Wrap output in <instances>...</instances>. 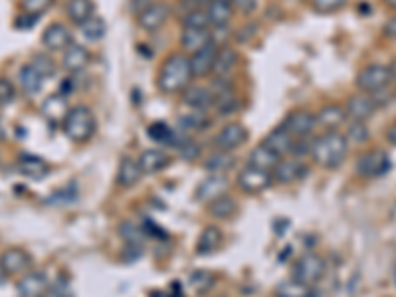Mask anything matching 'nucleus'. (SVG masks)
Instances as JSON below:
<instances>
[{"label":"nucleus","mask_w":396,"mask_h":297,"mask_svg":"<svg viewBox=\"0 0 396 297\" xmlns=\"http://www.w3.org/2000/svg\"><path fill=\"white\" fill-rule=\"evenodd\" d=\"M238 52L234 48L224 46L218 48V54H216V62H214V70L212 74L216 76V79H228L230 74L236 70L238 65Z\"/></svg>","instance_id":"24"},{"label":"nucleus","mask_w":396,"mask_h":297,"mask_svg":"<svg viewBox=\"0 0 396 297\" xmlns=\"http://www.w3.org/2000/svg\"><path fill=\"white\" fill-rule=\"evenodd\" d=\"M205 8L208 14V22L214 28H226L234 14V6L230 0H208Z\"/></svg>","instance_id":"20"},{"label":"nucleus","mask_w":396,"mask_h":297,"mask_svg":"<svg viewBox=\"0 0 396 297\" xmlns=\"http://www.w3.org/2000/svg\"><path fill=\"white\" fill-rule=\"evenodd\" d=\"M119 232H121V236L125 238L129 244H141L143 230L135 222H123L121 228H119Z\"/></svg>","instance_id":"45"},{"label":"nucleus","mask_w":396,"mask_h":297,"mask_svg":"<svg viewBox=\"0 0 396 297\" xmlns=\"http://www.w3.org/2000/svg\"><path fill=\"white\" fill-rule=\"evenodd\" d=\"M18 171H20L22 176H26V178L38 181V178H44V176H46L48 172H50V167L46 165V161L40 158V156L20 155V158H18Z\"/></svg>","instance_id":"26"},{"label":"nucleus","mask_w":396,"mask_h":297,"mask_svg":"<svg viewBox=\"0 0 396 297\" xmlns=\"http://www.w3.org/2000/svg\"><path fill=\"white\" fill-rule=\"evenodd\" d=\"M293 141H295V139H293V137L285 131L284 127H280V129H273L268 137L264 139V145L269 147L271 151H275L280 156H285V155H291Z\"/></svg>","instance_id":"30"},{"label":"nucleus","mask_w":396,"mask_h":297,"mask_svg":"<svg viewBox=\"0 0 396 297\" xmlns=\"http://www.w3.org/2000/svg\"><path fill=\"white\" fill-rule=\"evenodd\" d=\"M232 167H234V158L226 151H216V153H212V155H208L205 158V169L214 172V174H224L226 171H230Z\"/></svg>","instance_id":"34"},{"label":"nucleus","mask_w":396,"mask_h":297,"mask_svg":"<svg viewBox=\"0 0 396 297\" xmlns=\"http://www.w3.org/2000/svg\"><path fill=\"white\" fill-rule=\"evenodd\" d=\"M384 139L396 147V119L390 123V125L386 127V131H384Z\"/></svg>","instance_id":"50"},{"label":"nucleus","mask_w":396,"mask_h":297,"mask_svg":"<svg viewBox=\"0 0 396 297\" xmlns=\"http://www.w3.org/2000/svg\"><path fill=\"white\" fill-rule=\"evenodd\" d=\"M317 125H321L325 131H337L339 127L347 121V111L345 105L339 103H327L315 113Z\"/></svg>","instance_id":"19"},{"label":"nucleus","mask_w":396,"mask_h":297,"mask_svg":"<svg viewBox=\"0 0 396 297\" xmlns=\"http://www.w3.org/2000/svg\"><path fill=\"white\" fill-rule=\"evenodd\" d=\"M208 119H206L205 115H185V117H180V125L185 127V129H189V131H202L208 127Z\"/></svg>","instance_id":"46"},{"label":"nucleus","mask_w":396,"mask_h":297,"mask_svg":"<svg viewBox=\"0 0 396 297\" xmlns=\"http://www.w3.org/2000/svg\"><path fill=\"white\" fill-rule=\"evenodd\" d=\"M183 26L185 28H208L210 22H208V14H206V8H190L189 12L183 18Z\"/></svg>","instance_id":"38"},{"label":"nucleus","mask_w":396,"mask_h":297,"mask_svg":"<svg viewBox=\"0 0 396 297\" xmlns=\"http://www.w3.org/2000/svg\"><path fill=\"white\" fill-rule=\"evenodd\" d=\"M345 4H347V0H311V8L315 10L317 14L339 12Z\"/></svg>","instance_id":"40"},{"label":"nucleus","mask_w":396,"mask_h":297,"mask_svg":"<svg viewBox=\"0 0 396 297\" xmlns=\"http://www.w3.org/2000/svg\"><path fill=\"white\" fill-rule=\"evenodd\" d=\"M192 68H190V58L187 54H171L158 70L157 85L163 94L174 95L183 94V90L190 85L192 81Z\"/></svg>","instance_id":"1"},{"label":"nucleus","mask_w":396,"mask_h":297,"mask_svg":"<svg viewBox=\"0 0 396 297\" xmlns=\"http://www.w3.org/2000/svg\"><path fill=\"white\" fill-rule=\"evenodd\" d=\"M90 60H92L90 50L85 46H81V44L72 42L70 46L63 50L62 65L67 74H79V72H83V70L90 65Z\"/></svg>","instance_id":"16"},{"label":"nucleus","mask_w":396,"mask_h":297,"mask_svg":"<svg viewBox=\"0 0 396 297\" xmlns=\"http://www.w3.org/2000/svg\"><path fill=\"white\" fill-rule=\"evenodd\" d=\"M222 244V232L218 226H206L202 230V234L198 238L196 244V252L198 254H212L214 250H218V246Z\"/></svg>","instance_id":"33"},{"label":"nucleus","mask_w":396,"mask_h":297,"mask_svg":"<svg viewBox=\"0 0 396 297\" xmlns=\"http://www.w3.org/2000/svg\"><path fill=\"white\" fill-rule=\"evenodd\" d=\"M348 155V141L339 131H327L311 143V156L321 169H339Z\"/></svg>","instance_id":"2"},{"label":"nucleus","mask_w":396,"mask_h":297,"mask_svg":"<svg viewBox=\"0 0 396 297\" xmlns=\"http://www.w3.org/2000/svg\"><path fill=\"white\" fill-rule=\"evenodd\" d=\"M72 110L67 105V99L62 94L48 95L46 101L42 103V115L48 121H63V117L67 115V111Z\"/></svg>","instance_id":"29"},{"label":"nucleus","mask_w":396,"mask_h":297,"mask_svg":"<svg viewBox=\"0 0 396 297\" xmlns=\"http://www.w3.org/2000/svg\"><path fill=\"white\" fill-rule=\"evenodd\" d=\"M18 81H20L22 92L28 95H36L40 90H42V85H44V78L32 68L30 63H26V65L20 68V72H18Z\"/></svg>","instance_id":"31"},{"label":"nucleus","mask_w":396,"mask_h":297,"mask_svg":"<svg viewBox=\"0 0 396 297\" xmlns=\"http://www.w3.org/2000/svg\"><path fill=\"white\" fill-rule=\"evenodd\" d=\"M143 171L141 165H139V158L123 156L119 161V169H117V185L123 188H133L135 185H139Z\"/></svg>","instance_id":"22"},{"label":"nucleus","mask_w":396,"mask_h":297,"mask_svg":"<svg viewBox=\"0 0 396 297\" xmlns=\"http://www.w3.org/2000/svg\"><path fill=\"white\" fill-rule=\"evenodd\" d=\"M216 54H218V46L214 42H210L208 46L202 50L190 54V68H192V76L194 78H206L212 74L214 70V62H216Z\"/></svg>","instance_id":"12"},{"label":"nucleus","mask_w":396,"mask_h":297,"mask_svg":"<svg viewBox=\"0 0 396 297\" xmlns=\"http://www.w3.org/2000/svg\"><path fill=\"white\" fill-rule=\"evenodd\" d=\"M345 139L353 145H364V143L371 139V131L368 125L363 121H351L347 127V133H343Z\"/></svg>","instance_id":"36"},{"label":"nucleus","mask_w":396,"mask_h":297,"mask_svg":"<svg viewBox=\"0 0 396 297\" xmlns=\"http://www.w3.org/2000/svg\"><path fill=\"white\" fill-rule=\"evenodd\" d=\"M309 285L298 282V280H287L278 287V296L280 297H309Z\"/></svg>","instance_id":"37"},{"label":"nucleus","mask_w":396,"mask_h":297,"mask_svg":"<svg viewBox=\"0 0 396 297\" xmlns=\"http://www.w3.org/2000/svg\"><path fill=\"white\" fill-rule=\"evenodd\" d=\"M382 32H384V36H386V38L396 40V14L390 16V18H386L384 26H382Z\"/></svg>","instance_id":"48"},{"label":"nucleus","mask_w":396,"mask_h":297,"mask_svg":"<svg viewBox=\"0 0 396 297\" xmlns=\"http://www.w3.org/2000/svg\"><path fill=\"white\" fill-rule=\"evenodd\" d=\"M16 97V88L14 83L8 78H2L0 76V107L4 105H10Z\"/></svg>","instance_id":"44"},{"label":"nucleus","mask_w":396,"mask_h":297,"mask_svg":"<svg viewBox=\"0 0 396 297\" xmlns=\"http://www.w3.org/2000/svg\"><path fill=\"white\" fill-rule=\"evenodd\" d=\"M171 163H173V158L163 149H147L139 156L143 174H157V172L165 171Z\"/></svg>","instance_id":"21"},{"label":"nucleus","mask_w":396,"mask_h":297,"mask_svg":"<svg viewBox=\"0 0 396 297\" xmlns=\"http://www.w3.org/2000/svg\"><path fill=\"white\" fill-rule=\"evenodd\" d=\"M325 260L323 256H319L315 252H307L298 258L295 266H293V280L305 283V285H315L323 280L325 276Z\"/></svg>","instance_id":"5"},{"label":"nucleus","mask_w":396,"mask_h":297,"mask_svg":"<svg viewBox=\"0 0 396 297\" xmlns=\"http://www.w3.org/2000/svg\"><path fill=\"white\" fill-rule=\"evenodd\" d=\"M388 171H390V156L386 155L382 149L364 151L355 163V172L363 178H379Z\"/></svg>","instance_id":"6"},{"label":"nucleus","mask_w":396,"mask_h":297,"mask_svg":"<svg viewBox=\"0 0 396 297\" xmlns=\"http://www.w3.org/2000/svg\"><path fill=\"white\" fill-rule=\"evenodd\" d=\"M280 163H282V156L278 155L275 151H271L269 147H266L264 143L258 145L250 153V165L256 167V169H262V171L273 172Z\"/></svg>","instance_id":"25"},{"label":"nucleus","mask_w":396,"mask_h":297,"mask_svg":"<svg viewBox=\"0 0 396 297\" xmlns=\"http://www.w3.org/2000/svg\"><path fill=\"white\" fill-rule=\"evenodd\" d=\"M230 181L226 178V174H212L205 178L198 188H196V201L200 203H212L216 198H220L224 194H228Z\"/></svg>","instance_id":"13"},{"label":"nucleus","mask_w":396,"mask_h":297,"mask_svg":"<svg viewBox=\"0 0 396 297\" xmlns=\"http://www.w3.org/2000/svg\"><path fill=\"white\" fill-rule=\"evenodd\" d=\"M345 111H347V119H351V121L366 123L377 111V101L373 95L355 94L345 101Z\"/></svg>","instance_id":"10"},{"label":"nucleus","mask_w":396,"mask_h":297,"mask_svg":"<svg viewBox=\"0 0 396 297\" xmlns=\"http://www.w3.org/2000/svg\"><path fill=\"white\" fill-rule=\"evenodd\" d=\"M65 14L74 24L81 26L83 22H87L90 18L95 16V2L94 0H67Z\"/></svg>","instance_id":"27"},{"label":"nucleus","mask_w":396,"mask_h":297,"mask_svg":"<svg viewBox=\"0 0 396 297\" xmlns=\"http://www.w3.org/2000/svg\"><path fill=\"white\" fill-rule=\"evenodd\" d=\"M54 4V0H22V8H24V14L40 16L50 10V6Z\"/></svg>","instance_id":"42"},{"label":"nucleus","mask_w":396,"mask_h":297,"mask_svg":"<svg viewBox=\"0 0 396 297\" xmlns=\"http://www.w3.org/2000/svg\"><path fill=\"white\" fill-rule=\"evenodd\" d=\"M183 103L194 111H205L208 107L214 105V94H212V88H206V85H187L183 90Z\"/></svg>","instance_id":"15"},{"label":"nucleus","mask_w":396,"mask_h":297,"mask_svg":"<svg viewBox=\"0 0 396 297\" xmlns=\"http://www.w3.org/2000/svg\"><path fill=\"white\" fill-rule=\"evenodd\" d=\"M185 2H189L192 8H200L202 4H206L208 0H185Z\"/></svg>","instance_id":"51"},{"label":"nucleus","mask_w":396,"mask_h":297,"mask_svg":"<svg viewBox=\"0 0 396 297\" xmlns=\"http://www.w3.org/2000/svg\"><path fill=\"white\" fill-rule=\"evenodd\" d=\"M72 40V32L67 30V26H63L60 22L50 24L46 30L42 32V46L50 52H63L70 46Z\"/></svg>","instance_id":"18"},{"label":"nucleus","mask_w":396,"mask_h":297,"mask_svg":"<svg viewBox=\"0 0 396 297\" xmlns=\"http://www.w3.org/2000/svg\"><path fill=\"white\" fill-rule=\"evenodd\" d=\"M246 141H248V129L242 123H228V125H224L218 131L216 139H214L218 151H226V153L242 147Z\"/></svg>","instance_id":"11"},{"label":"nucleus","mask_w":396,"mask_h":297,"mask_svg":"<svg viewBox=\"0 0 396 297\" xmlns=\"http://www.w3.org/2000/svg\"><path fill=\"white\" fill-rule=\"evenodd\" d=\"M79 28H81V34H83V38H85L87 42H99V40H103V36H105V32H107V24H105L103 18L94 16V18H90L87 22H83Z\"/></svg>","instance_id":"35"},{"label":"nucleus","mask_w":396,"mask_h":297,"mask_svg":"<svg viewBox=\"0 0 396 297\" xmlns=\"http://www.w3.org/2000/svg\"><path fill=\"white\" fill-rule=\"evenodd\" d=\"M212 40H210L208 28H185V30L180 32V46L185 48L187 52H190V54L202 50Z\"/></svg>","instance_id":"28"},{"label":"nucleus","mask_w":396,"mask_h":297,"mask_svg":"<svg viewBox=\"0 0 396 297\" xmlns=\"http://www.w3.org/2000/svg\"><path fill=\"white\" fill-rule=\"evenodd\" d=\"M176 149H178L180 156L187 158V161H194L196 156L200 155V145H196V143L189 139V137H183L180 143L176 145Z\"/></svg>","instance_id":"43"},{"label":"nucleus","mask_w":396,"mask_h":297,"mask_svg":"<svg viewBox=\"0 0 396 297\" xmlns=\"http://www.w3.org/2000/svg\"><path fill=\"white\" fill-rule=\"evenodd\" d=\"M6 278H8V276H6V274H4V269L0 267V285L6 282Z\"/></svg>","instance_id":"53"},{"label":"nucleus","mask_w":396,"mask_h":297,"mask_svg":"<svg viewBox=\"0 0 396 297\" xmlns=\"http://www.w3.org/2000/svg\"><path fill=\"white\" fill-rule=\"evenodd\" d=\"M278 297H280V296H278Z\"/></svg>","instance_id":"56"},{"label":"nucleus","mask_w":396,"mask_h":297,"mask_svg":"<svg viewBox=\"0 0 396 297\" xmlns=\"http://www.w3.org/2000/svg\"><path fill=\"white\" fill-rule=\"evenodd\" d=\"M395 95H396V79H395Z\"/></svg>","instance_id":"55"},{"label":"nucleus","mask_w":396,"mask_h":297,"mask_svg":"<svg viewBox=\"0 0 396 297\" xmlns=\"http://www.w3.org/2000/svg\"><path fill=\"white\" fill-rule=\"evenodd\" d=\"M208 212H210V216H214L216 220H228L238 212V203L230 194H224L220 198L208 203Z\"/></svg>","instance_id":"32"},{"label":"nucleus","mask_w":396,"mask_h":297,"mask_svg":"<svg viewBox=\"0 0 396 297\" xmlns=\"http://www.w3.org/2000/svg\"><path fill=\"white\" fill-rule=\"evenodd\" d=\"M167 20H169V6L165 2H149L137 14V24L145 32L160 30L167 24Z\"/></svg>","instance_id":"9"},{"label":"nucleus","mask_w":396,"mask_h":297,"mask_svg":"<svg viewBox=\"0 0 396 297\" xmlns=\"http://www.w3.org/2000/svg\"><path fill=\"white\" fill-rule=\"evenodd\" d=\"M16 291L20 297H44L48 291V278L44 272H30L22 276L16 283Z\"/></svg>","instance_id":"17"},{"label":"nucleus","mask_w":396,"mask_h":297,"mask_svg":"<svg viewBox=\"0 0 396 297\" xmlns=\"http://www.w3.org/2000/svg\"><path fill=\"white\" fill-rule=\"evenodd\" d=\"M30 65L44 79L54 78V76H56V63H54V60H52L50 56H46V54H38V56H34L30 60Z\"/></svg>","instance_id":"39"},{"label":"nucleus","mask_w":396,"mask_h":297,"mask_svg":"<svg viewBox=\"0 0 396 297\" xmlns=\"http://www.w3.org/2000/svg\"><path fill=\"white\" fill-rule=\"evenodd\" d=\"M190 282L194 287H198L200 291H205L208 289L212 282H214V276L212 274H208V272H194L192 276H190Z\"/></svg>","instance_id":"47"},{"label":"nucleus","mask_w":396,"mask_h":297,"mask_svg":"<svg viewBox=\"0 0 396 297\" xmlns=\"http://www.w3.org/2000/svg\"><path fill=\"white\" fill-rule=\"evenodd\" d=\"M147 131H149V137H151V139H155V141L160 143H171L174 137L173 129L167 125V123H163V121H157V123L149 125Z\"/></svg>","instance_id":"41"},{"label":"nucleus","mask_w":396,"mask_h":297,"mask_svg":"<svg viewBox=\"0 0 396 297\" xmlns=\"http://www.w3.org/2000/svg\"><path fill=\"white\" fill-rule=\"evenodd\" d=\"M230 2L240 12H252L253 6H256V0H230Z\"/></svg>","instance_id":"49"},{"label":"nucleus","mask_w":396,"mask_h":297,"mask_svg":"<svg viewBox=\"0 0 396 297\" xmlns=\"http://www.w3.org/2000/svg\"><path fill=\"white\" fill-rule=\"evenodd\" d=\"M357 90L361 94L377 95L386 92L393 83H395V76L390 65H382V63H371L364 65L363 70L357 76Z\"/></svg>","instance_id":"4"},{"label":"nucleus","mask_w":396,"mask_h":297,"mask_svg":"<svg viewBox=\"0 0 396 297\" xmlns=\"http://www.w3.org/2000/svg\"><path fill=\"white\" fill-rule=\"evenodd\" d=\"M238 188L246 194H260L273 185V172L256 169L252 165L244 167L238 172Z\"/></svg>","instance_id":"7"},{"label":"nucleus","mask_w":396,"mask_h":297,"mask_svg":"<svg viewBox=\"0 0 396 297\" xmlns=\"http://www.w3.org/2000/svg\"><path fill=\"white\" fill-rule=\"evenodd\" d=\"M317 125L315 113L307 110L291 111L284 121V129L293 139H307Z\"/></svg>","instance_id":"8"},{"label":"nucleus","mask_w":396,"mask_h":297,"mask_svg":"<svg viewBox=\"0 0 396 297\" xmlns=\"http://www.w3.org/2000/svg\"><path fill=\"white\" fill-rule=\"evenodd\" d=\"M305 172H307V167L298 158H287V161L282 158V163L273 171V181H278L282 185H289V183L301 181L305 176Z\"/></svg>","instance_id":"23"},{"label":"nucleus","mask_w":396,"mask_h":297,"mask_svg":"<svg viewBox=\"0 0 396 297\" xmlns=\"http://www.w3.org/2000/svg\"><path fill=\"white\" fill-rule=\"evenodd\" d=\"M2 137H4V135H2V125H0V139H2Z\"/></svg>","instance_id":"54"},{"label":"nucleus","mask_w":396,"mask_h":297,"mask_svg":"<svg viewBox=\"0 0 396 297\" xmlns=\"http://www.w3.org/2000/svg\"><path fill=\"white\" fill-rule=\"evenodd\" d=\"M382 2H384L386 6H390L393 10H396V0H382Z\"/></svg>","instance_id":"52"},{"label":"nucleus","mask_w":396,"mask_h":297,"mask_svg":"<svg viewBox=\"0 0 396 297\" xmlns=\"http://www.w3.org/2000/svg\"><path fill=\"white\" fill-rule=\"evenodd\" d=\"M62 131L65 137L74 143H87L97 131V119L95 113L85 105H76L67 111L63 117Z\"/></svg>","instance_id":"3"},{"label":"nucleus","mask_w":396,"mask_h":297,"mask_svg":"<svg viewBox=\"0 0 396 297\" xmlns=\"http://www.w3.org/2000/svg\"><path fill=\"white\" fill-rule=\"evenodd\" d=\"M32 266V256L22 248H8L0 254V267L6 276L24 274Z\"/></svg>","instance_id":"14"}]
</instances>
